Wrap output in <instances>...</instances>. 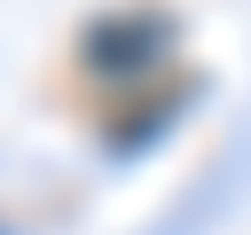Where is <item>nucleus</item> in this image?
I'll return each instance as SVG.
<instances>
[{
  "label": "nucleus",
  "mask_w": 251,
  "mask_h": 235,
  "mask_svg": "<svg viewBox=\"0 0 251 235\" xmlns=\"http://www.w3.org/2000/svg\"><path fill=\"white\" fill-rule=\"evenodd\" d=\"M157 47H165V31L141 16V24H110V31H94V39H86V63L110 70V78H126V70H141Z\"/></svg>",
  "instance_id": "nucleus-1"
}]
</instances>
